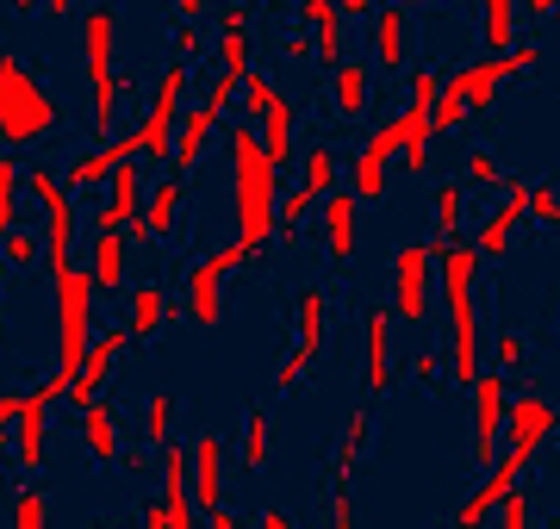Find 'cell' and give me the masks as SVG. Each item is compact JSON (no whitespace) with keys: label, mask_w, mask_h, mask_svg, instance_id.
<instances>
[{"label":"cell","mask_w":560,"mask_h":529,"mask_svg":"<svg viewBox=\"0 0 560 529\" xmlns=\"http://www.w3.org/2000/svg\"><path fill=\"white\" fill-rule=\"evenodd\" d=\"M436 268H442V306H448V380L474 387L486 374V330H480L486 256L474 244H448L436 256Z\"/></svg>","instance_id":"1"},{"label":"cell","mask_w":560,"mask_h":529,"mask_svg":"<svg viewBox=\"0 0 560 529\" xmlns=\"http://www.w3.org/2000/svg\"><path fill=\"white\" fill-rule=\"evenodd\" d=\"M224 143H231V187H237V244L256 256L280 231V163L268 156L261 131H249V113L224 131Z\"/></svg>","instance_id":"2"},{"label":"cell","mask_w":560,"mask_h":529,"mask_svg":"<svg viewBox=\"0 0 560 529\" xmlns=\"http://www.w3.org/2000/svg\"><path fill=\"white\" fill-rule=\"evenodd\" d=\"M57 125H62V106L50 101V87L20 57H0V143L32 150V143L57 138Z\"/></svg>","instance_id":"3"},{"label":"cell","mask_w":560,"mask_h":529,"mask_svg":"<svg viewBox=\"0 0 560 529\" xmlns=\"http://www.w3.org/2000/svg\"><path fill=\"white\" fill-rule=\"evenodd\" d=\"M50 293H57V367L50 374H62L69 387H75V374H81V362H88V343L101 337L94 330V274L88 268H75V262H62V268H50Z\"/></svg>","instance_id":"4"},{"label":"cell","mask_w":560,"mask_h":529,"mask_svg":"<svg viewBox=\"0 0 560 529\" xmlns=\"http://www.w3.org/2000/svg\"><path fill=\"white\" fill-rule=\"evenodd\" d=\"M113 38H119V13L113 7H88L81 13V57H88V113H94V131H113L119 119V69H113Z\"/></svg>","instance_id":"5"},{"label":"cell","mask_w":560,"mask_h":529,"mask_svg":"<svg viewBox=\"0 0 560 529\" xmlns=\"http://www.w3.org/2000/svg\"><path fill=\"white\" fill-rule=\"evenodd\" d=\"M180 113H187V57H175V62L156 75V94H150V106H143V119L131 125V131H138L143 163H175Z\"/></svg>","instance_id":"6"},{"label":"cell","mask_w":560,"mask_h":529,"mask_svg":"<svg viewBox=\"0 0 560 529\" xmlns=\"http://www.w3.org/2000/svg\"><path fill=\"white\" fill-rule=\"evenodd\" d=\"M536 62H541L536 44L486 50V57H474L467 69H455V75H448V87H455L460 101H467V113H492V106H499V87L511 82V75H523V69H536Z\"/></svg>","instance_id":"7"},{"label":"cell","mask_w":560,"mask_h":529,"mask_svg":"<svg viewBox=\"0 0 560 529\" xmlns=\"http://www.w3.org/2000/svg\"><path fill=\"white\" fill-rule=\"evenodd\" d=\"M293 349H287V362H280V374H275V387L280 392H293L312 374V362L324 355V325H330V293L324 286H305L300 293V306H293Z\"/></svg>","instance_id":"8"},{"label":"cell","mask_w":560,"mask_h":529,"mask_svg":"<svg viewBox=\"0 0 560 529\" xmlns=\"http://www.w3.org/2000/svg\"><path fill=\"white\" fill-rule=\"evenodd\" d=\"M25 193L44 212V256H50V268L75 262V205H69L75 187L57 181V175H44V168H25Z\"/></svg>","instance_id":"9"},{"label":"cell","mask_w":560,"mask_h":529,"mask_svg":"<svg viewBox=\"0 0 560 529\" xmlns=\"http://www.w3.org/2000/svg\"><path fill=\"white\" fill-rule=\"evenodd\" d=\"M442 244H405L393 256V311L399 325H430V281H436Z\"/></svg>","instance_id":"10"},{"label":"cell","mask_w":560,"mask_h":529,"mask_svg":"<svg viewBox=\"0 0 560 529\" xmlns=\"http://www.w3.org/2000/svg\"><path fill=\"white\" fill-rule=\"evenodd\" d=\"M237 262H249V249H243V244H224V249H212V256H206L194 274H187V318H194L200 330L224 325V286H231Z\"/></svg>","instance_id":"11"},{"label":"cell","mask_w":560,"mask_h":529,"mask_svg":"<svg viewBox=\"0 0 560 529\" xmlns=\"http://www.w3.org/2000/svg\"><path fill=\"white\" fill-rule=\"evenodd\" d=\"M467 392H474V455H480V468H492V461H499V430H504V418H511L504 367H486Z\"/></svg>","instance_id":"12"},{"label":"cell","mask_w":560,"mask_h":529,"mask_svg":"<svg viewBox=\"0 0 560 529\" xmlns=\"http://www.w3.org/2000/svg\"><path fill=\"white\" fill-rule=\"evenodd\" d=\"M69 399V380L50 374L44 387H32L20 399V418H13V448H20V468H44V424H50V405Z\"/></svg>","instance_id":"13"},{"label":"cell","mask_w":560,"mask_h":529,"mask_svg":"<svg viewBox=\"0 0 560 529\" xmlns=\"http://www.w3.org/2000/svg\"><path fill=\"white\" fill-rule=\"evenodd\" d=\"M368 325H361V387L368 399H386L393 392V306H368L361 311Z\"/></svg>","instance_id":"14"},{"label":"cell","mask_w":560,"mask_h":529,"mask_svg":"<svg viewBox=\"0 0 560 529\" xmlns=\"http://www.w3.org/2000/svg\"><path fill=\"white\" fill-rule=\"evenodd\" d=\"M318 231H324V256L337 268H349V256H355V244H361V193L355 187H330V193H324Z\"/></svg>","instance_id":"15"},{"label":"cell","mask_w":560,"mask_h":529,"mask_svg":"<svg viewBox=\"0 0 560 529\" xmlns=\"http://www.w3.org/2000/svg\"><path fill=\"white\" fill-rule=\"evenodd\" d=\"M504 430H511V448H504V455L529 468V461H536V448L560 430V405H555V399L523 392V399H511V418H504Z\"/></svg>","instance_id":"16"},{"label":"cell","mask_w":560,"mask_h":529,"mask_svg":"<svg viewBox=\"0 0 560 529\" xmlns=\"http://www.w3.org/2000/svg\"><path fill=\"white\" fill-rule=\"evenodd\" d=\"M138 343V337H131V325H106L101 337H94V343H88V362H81V374H75V387H69V405H88V399H101V387H106V374H113V367H119V355L125 349Z\"/></svg>","instance_id":"17"},{"label":"cell","mask_w":560,"mask_h":529,"mask_svg":"<svg viewBox=\"0 0 560 529\" xmlns=\"http://www.w3.org/2000/svg\"><path fill=\"white\" fill-rule=\"evenodd\" d=\"M162 505H168V524L175 529L200 524V505H194V448L162 443Z\"/></svg>","instance_id":"18"},{"label":"cell","mask_w":560,"mask_h":529,"mask_svg":"<svg viewBox=\"0 0 560 529\" xmlns=\"http://www.w3.org/2000/svg\"><path fill=\"white\" fill-rule=\"evenodd\" d=\"M393 156H399V119H386L374 138L361 143V156L349 163V187L361 193V205L381 200L386 193V168H393Z\"/></svg>","instance_id":"19"},{"label":"cell","mask_w":560,"mask_h":529,"mask_svg":"<svg viewBox=\"0 0 560 529\" xmlns=\"http://www.w3.org/2000/svg\"><path fill=\"white\" fill-rule=\"evenodd\" d=\"M143 212V156L113 168V187H106V205L94 212V231H125V224Z\"/></svg>","instance_id":"20"},{"label":"cell","mask_w":560,"mask_h":529,"mask_svg":"<svg viewBox=\"0 0 560 529\" xmlns=\"http://www.w3.org/2000/svg\"><path fill=\"white\" fill-rule=\"evenodd\" d=\"M131 156H143V150H138V131H125V138H113V143H94V150L69 156L62 181H69V187H101V181H113V168L131 163Z\"/></svg>","instance_id":"21"},{"label":"cell","mask_w":560,"mask_h":529,"mask_svg":"<svg viewBox=\"0 0 560 529\" xmlns=\"http://www.w3.org/2000/svg\"><path fill=\"white\" fill-rule=\"evenodd\" d=\"M180 200H187V175H162L156 187H150V200H143V212L131 224H143L150 237H175V224H180Z\"/></svg>","instance_id":"22"},{"label":"cell","mask_w":560,"mask_h":529,"mask_svg":"<svg viewBox=\"0 0 560 529\" xmlns=\"http://www.w3.org/2000/svg\"><path fill=\"white\" fill-rule=\"evenodd\" d=\"M194 505L212 517V510H224V443L219 436H200L194 443Z\"/></svg>","instance_id":"23"},{"label":"cell","mask_w":560,"mask_h":529,"mask_svg":"<svg viewBox=\"0 0 560 529\" xmlns=\"http://www.w3.org/2000/svg\"><path fill=\"white\" fill-rule=\"evenodd\" d=\"M374 62L393 69V75L411 62V20H405V7H374Z\"/></svg>","instance_id":"24"},{"label":"cell","mask_w":560,"mask_h":529,"mask_svg":"<svg viewBox=\"0 0 560 529\" xmlns=\"http://www.w3.org/2000/svg\"><path fill=\"white\" fill-rule=\"evenodd\" d=\"M125 256H131V237H125V231H94L88 274H94L101 293H119V286H125Z\"/></svg>","instance_id":"25"},{"label":"cell","mask_w":560,"mask_h":529,"mask_svg":"<svg viewBox=\"0 0 560 529\" xmlns=\"http://www.w3.org/2000/svg\"><path fill=\"white\" fill-rule=\"evenodd\" d=\"M300 20L312 25L318 62H324V69H337V62H342V7H337V0H300Z\"/></svg>","instance_id":"26"},{"label":"cell","mask_w":560,"mask_h":529,"mask_svg":"<svg viewBox=\"0 0 560 529\" xmlns=\"http://www.w3.org/2000/svg\"><path fill=\"white\" fill-rule=\"evenodd\" d=\"M81 436H88V455H94L101 468L119 461V411L106 405V399H88V405H81Z\"/></svg>","instance_id":"27"},{"label":"cell","mask_w":560,"mask_h":529,"mask_svg":"<svg viewBox=\"0 0 560 529\" xmlns=\"http://www.w3.org/2000/svg\"><path fill=\"white\" fill-rule=\"evenodd\" d=\"M168 318H175V311H168V299H162V293H156L150 281L125 293V325H131V337H138V343H150V337H156V330L168 325Z\"/></svg>","instance_id":"28"},{"label":"cell","mask_w":560,"mask_h":529,"mask_svg":"<svg viewBox=\"0 0 560 529\" xmlns=\"http://www.w3.org/2000/svg\"><path fill=\"white\" fill-rule=\"evenodd\" d=\"M368 436H374V411L361 405L349 411V430H342V443H337V461H330V473H337L342 486L361 473V461H368Z\"/></svg>","instance_id":"29"},{"label":"cell","mask_w":560,"mask_h":529,"mask_svg":"<svg viewBox=\"0 0 560 529\" xmlns=\"http://www.w3.org/2000/svg\"><path fill=\"white\" fill-rule=\"evenodd\" d=\"M330 94H337L342 119H361V113H368V69H361L355 57H342L337 69H330Z\"/></svg>","instance_id":"30"},{"label":"cell","mask_w":560,"mask_h":529,"mask_svg":"<svg viewBox=\"0 0 560 529\" xmlns=\"http://www.w3.org/2000/svg\"><path fill=\"white\" fill-rule=\"evenodd\" d=\"M275 455V430H268V411L249 405L243 411V473H261Z\"/></svg>","instance_id":"31"},{"label":"cell","mask_w":560,"mask_h":529,"mask_svg":"<svg viewBox=\"0 0 560 529\" xmlns=\"http://www.w3.org/2000/svg\"><path fill=\"white\" fill-rule=\"evenodd\" d=\"M293 119H300V113H293L287 101H275L268 113H261V143H268V156H275L280 168L293 163Z\"/></svg>","instance_id":"32"},{"label":"cell","mask_w":560,"mask_h":529,"mask_svg":"<svg viewBox=\"0 0 560 529\" xmlns=\"http://www.w3.org/2000/svg\"><path fill=\"white\" fill-rule=\"evenodd\" d=\"M480 32H486V50H511L517 44V0H480Z\"/></svg>","instance_id":"33"},{"label":"cell","mask_w":560,"mask_h":529,"mask_svg":"<svg viewBox=\"0 0 560 529\" xmlns=\"http://www.w3.org/2000/svg\"><path fill=\"white\" fill-rule=\"evenodd\" d=\"M337 175H342L337 150H330V143H312V150H305V181H300V187H305V193H318V200H324L330 187H342Z\"/></svg>","instance_id":"34"},{"label":"cell","mask_w":560,"mask_h":529,"mask_svg":"<svg viewBox=\"0 0 560 529\" xmlns=\"http://www.w3.org/2000/svg\"><path fill=\"white\" fill-rule=\"evenodd\" d=\"M38 249H44V231L13 224V231L0 237V262H7V268H32V262H38Z\"/></svg>","instance_id":"35"},{"label":"cell","mask_w":560,"mask_h":529,"mask_svg":"<svg viewBox=\"0 0 560 529\" xmlns=\"http://www.w3.org/2000/svg\"><path fill=\"white\" fill-rule=\"evenodd\" d=\"M168 424H175V399H168V392H150V399H143V448L168 443Z\"/></svg>","instance_id":"36"},{"label":"cell","mask_w":560,"mask_h":529,"mask_svg":"<svg viewBox=\"0 0 560 529\" xmlns=\"http://www.w3.org/2000/svg\"><path fill=\"white\" fill-rule=\"evenodd\" d=\"M20 193H25V168L13 156H0V237L13 231V212H20Z\"/></svg>","instance_id":"37"},{"label":"cell","mask_w":560,"mask_h":529,"mask_svg":"<svg viewBox=\"0 0 560 529\" xmlns=\"http://www.w3.org/2000/svg\"><path fill=\"white\" fill-rule=\"evenodd\" d=\"M312 212H318V193H305V187H287V193H280V231H287L293 244H300V224L312 219Z\"/></svg>","instance_id":"38"},{"label":"cell","mask_w":560,"mask_h":529,"mask_svg":"<svg viewBox=\"0 0 560 529\" xmlns=\"http://www.w3.org/2000/svg\"><path fill=\"white\" fill-rule=\"evenodd\" d=\"M460 231V181H442L436 187V244L448 249Z\"/></svg>","instance_id":"39"},{"label":"cell","mask_w":560,"mask_h":529,"mask_svg":"<svg viewBox=\"0 0 560 529\" xmlns=\"http://www.w3.org/2000/svg\"><path fill=\"white\" fill-rule=\"evenodd\" d=\"M50 524V505H44L38 486H25L20 498H13V529H44Z\"/></svg>","instance_id":"40"},{"label":"cell","mask_w":560,"mask_h":529,"mask_svg":"<svg viewBox=\"0 0 560 529\" xmlns=\"http://www.w3.org/2000/svg\"><path fill=\"white\" fill-rule=\"evenodd\" d=\"M460 175H467V187H504V168L492 150H474L467 163H460Z\"/></svg>","instance_id":"41"},{"label":"cell","mask_w":560,"mask_h":529,"mask_svg":"<svg viewBox=\"0 0 560 529\" xmlns=\"http://www.w3.org/2000/svg\"><path fill=\"white\" fill-rule=\"evenodd\" d=\"M430 119H436V131L448 138V131H460V125H467V101H460L455 87L442 82V94H436V113H430Z\"/></svg>","instance_id":"42"},{"label":"cell","mask_w":560,"mask_h":529,"mask_svg":"<svg viewBox=\"0 0 560 529\" xmlns=\"http://www.w3.org/2000/svg\"><path fill=\"white\" fill-rule=\"evenodd\" d=\"M275 101H280V94H275V82H268L261 69H249V75H243V106H249V119H261V113H268Z\"/></svg>","instance_id":"43"},{"label":"cell","mask_w":560,"mask_h":529,"mask_svg":"<svg viewBox=\"0 0 560 529\" xmlns=\"http://www.w3.org/2000/svg\"><path fill=\"white\" fill-rule=\"evenodd\" d=\"M529 510H536V505H529V492H523V486H511V492L499 498V524H504V529H529V524H536Z\"/></svg>","instance_id":"44"},{"label":"cell","mask_w":560,"mask_h":529,"mask_svg":"<svg viewBox=\"0 0 560 529\" xmlns=\"http://www.w3.org/2000/svg\"><path fill=\"white\" fill-rule=\"evenodd\" d=\"M529 219H536L541 231H560V193L555 187H536V193H529Z\"/></svg>","instance_id":"45"},{"label":"cell","mask_w":560,"mask_h":529,"mask_svg":"<svg viewBox=\"0 0 560 529\" xmlns=\"http://www.w3.org/2000/svg\"><path fill=\"white\" fill-rule=\"evenodd\" d=\"M517 362H523V337H517V330H499V337H492V367L511 374Z\"/></svg>","instance_id":"46"},{"label":"cell","mask_w":560,"mask_h":529,"mask_svg":"<svg viewBox=\"0 0 560 529\" xmlns=\"http://www.w3.org/2000/svg\"><path fill=\"white\" fill-rule=\"evenodd\" d=\"M405 367H411V380H418V387H436V380H442V355H436V349H418Z\"/></svg>","instance_id":"47"},{"label":"cell","mask_w":560,"mask_h":529,"mask_svg":"<svg viewBox=\"0 0 560 529\" xmlns=\"http://www.w3.org/2000/svg\"><path fill=\"white\" fill-rule=\"evenodd\" d=\"M200 50H206V32H200L194 20H180V25H175V57H187V62H194Z\"/></svg>","instance_id":"48"},{"label":"cell","mask_w":560,"mask_h":529,"mask_svg":"<svg viewBox=\"0 0 560 529\" xmlns=\"http://www.w3.org/2000/svg\"><path fill=\"white\" fill-rule=\"evenodd\" d=\"M312 57H318V44L305 38V32H287V62H293V69H305Z\"/></svg>","instance_id":"49"},{"label":"cell","mask_w":560,"mask_h":529,"mask_svg":"<svg viewBox=\"0 0 560 529\" xmlns=\"http://www.w3.org/2000/svg\"><path fill=\"white\" fill-rule=\"evenodd\" d=\"M324 524H337V529H349V524H355V498H349V486H342L337 498H330V517H324Z\"/></svg>","instance_id":"50"},{"label":"cell","mask_w":560,"mask_h":529,"mask_svg":"<svg viewBox=\"0 0 560 529\" xmlns=\"http://www.w3.org/2000/svg\"><path fill=\"white\" fill-rule=\"evenodd\" d=\"M337 7H342V20H368V13H374L381 0H337Z\"/></svg>","instance_id":"51"},{"label":"cell","mask_w":560,"mask_h":529,"mask_svg":"<svg viewBox=\"0 0 560 529\" xmlns=\"http://www.w3.org/2000/svg\"><path fill=\"white\" fill-rule=\"evenodd\" d=\"M20 399H25V392H0V430L20 418Z\"/></svg>","instance_id":"52"},{"label":"cell","mask_w":560,"mask_h":529,"mask_svg":"<svg viewBox=\"0 0 560 529\" xmlns=\"http://www.w3.org/2000/svg\"><path fill=\"white\" fill-rule=\"evenodd\" d=\"M523 13H536V20H548V13H560V0H523Z\"/></svg>","instance_id":"53"},{"label":"cell","mask_w":560,"mask_h":529,"mask_svg":"<svg viewBox=\"0 0 560 529\" xmlns=\"http://www.w3.org/2000/svg\"><path fill=\"white\" fill-rule=\"evenodd\" d=\"M381 7H405V13H418V7H442V0H381Z\"/></svg>","instance_id":"54"},{"label":"cell","mask_w":560,"mask_h":529,"mask_svg":"<svg viewBox=\"0 0 560 529\" xmlns=\"http://www.w3.org/2000/svg\"><path fill=\"white\" fill-rule=\"evenodd\" d=\"M175 13H180V20H194V13H200V0H175Z\"/></svg>","instance_id":"55"},{"label":"cell","mask_w":560,"mask_h":529,"mask_svg":"<svg viewBox=\"0 0 560 529\" xmlns=\"http://www.w3.org/2000/svg\"><path fill=\"white\" fill-rule=\"evenodd\" d=\"M44 7H50V20H62V13H69V7H75V0H44Z\"/></svg>","instance_id":"56"},{"label":"cell","mask_w":560,"mask_h":529,"mask_svg":"<svg viewBox=\"0 0 560 529\" xmlns=\"http://www.w3.org/2000/svg\"><path fill=\"white\" fill-rule=\"evenodd\" d=\"M13 7H20V13H32V7H44V0H13Z\"/></svg>","instance_id":"57"}]
</instances>
